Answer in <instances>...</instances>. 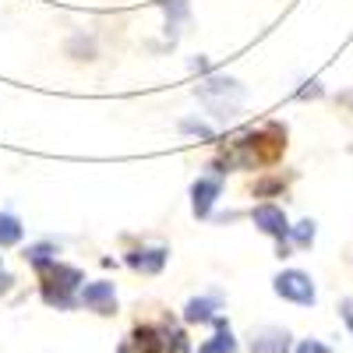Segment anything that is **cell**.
<instances>
[{"mask_svg":"<svg viewBox=\"0 0 353 353\" xmlns=\"http://www.w3.org/2000/svg\"><path fill=\"white\" fill-rule=\"evenodd\" d=\"M21 237H25L21 219L11 212H0V248H14V244H21Z\"/></svg>","mask_w":353,"mask_h":353,"instance_id":"cell-13","label":"cell"},{"mask_svg":"<svg viewBox=\"0 0 353 353\" xmlns=\"http://www.w3.org/2000/svg\"><path fill=\"white\" fill-rule=\"evenodd\" d=\"M272 290H276V297L290 301V304H301V307H311L318 301V290H314V279L301 269H286L272 279Z\"/></svg>","mask_w":353,"mask_h":353,"instance_id":"cell-4","label":"cell"},{"mask_svg":"<svg viewBox=\"0 0 353 353\" xmlns=\"http://www.w3.org/2000/svg\"><path fill=\"white\" fill-rule=\"evenodd\" d=\"M283 188H286L283 176H265V181L254 184V194H258V198H265V194H279Z\"/></svg>","mask_w":353,"mask_h":353,"instance_id":"cell-17","label":"cell"},{"mask_svg":"<svg viewBox=\"0 0 353 353\" xmlns=\"http://www.w3.org/2000/svg\"><path fill=\"white\" fill-rule=\"evenodd\" d=\"M339 311H343V321H346V325H350V332H353V297H346Z\"/></svg>","mask_w":353,"mask_h":353,"instance_id":"cell-19","label":"cell"},{"mask_svg":"<svg viewBox=\"0 0 353 353\" xmlns=\"http://www.w3.org/2000/svg\"><path fill=\"white\" fill-rule=\"evenodd\" d=\"M297 353H332V350L321 343V339H304V343L297 346Z\"/></svg>","mask_w":353,"mask_h":353,"instance_id":"cell-18","label":"cell"},{"mask_svg":"<svg viewBox=\"0 0 353 353\" xmlns=\"http://www.w3.org/2000/svg\"><path fill=\"white\" fill-rule=\"evenodd\" d=\"M297 96H301V99H307V96H311V99H318V96H321V85H318V81H307V88H301Z\"/></svg>","mask_w":353,"mask_h":353,"instance_id":"cell-20","label":"cell"},{"mask_svg":"<svg viewBox=\"0 0 353 353\" xmlns=\"http://www.w3.org/2000/svg\"><path fill=\"white\" fill-rule=\"evenodd\" d=\"M163 11H166V32L176 36V28L188 21V0H163Z\"/></svg>","mask_w":353,"mask_h":353,"instance_id":"cell-15","label":"cell"},{"mask_svg":"<svg viewBox=\"0 0 353 353\" xmlns=\"http://www.w3.org/2000/svg\"><path fill=\"white\" fill-rule=\"evenodd\" d=\"M166 258H170L166 248H138V251H128V254H124V261L131 265L134 272H141V276L163 272V269H166Z\"/></svg>","mask_w":353,"mask_h":353,"instance_id":"cell-8","label":"cell"},{"mask_svg":"<svg viewBox=\"0 0 353 353\" xmlns=\"http://www.w3.org/2000/svg\"><path fill=\"white\" fill-rule=\"evenodd\" d=\"M194 96L209 106V113L216 117V124H226L230 117H237L241 113V103H244V85L241 81H233L226 74H209V78H201L198 88H194Z\"/></svg>","mask_w":353,"mask_h":353,"instance_id":"cell-2","label":"cell"},{"mask_svg":"<svg viewBox=\"0 0 353 353\" xmlns=\"http://www.w3.org/2000/svg\"><path fill=\"white\" fill-rule=\"evenodd\" d=\"M216 307H219V297H194L184 304V321L188 325H205V321L216 318Z\"/></svg>","mask_w":353,"mask_h":353,"instance_id":"cell-10","label":"cell"},{"mask_svg":"<svg viewBox=\"0 0 353 353\" xmlns=\"http://www.w3.org/2000/svg\"><path fill=\"white\" fill-rule=\"evenodd\" d=\"M85 286V272L78 269V265H68V261H50L46 269H39V293L43 301L57 311H71L78 301V290Z\"/></svg>","mask_w":353,"mask_h":353,"instance_id":"cell-1","label":"cell"},{"mask_svg":"<svg viewBox=\"0 0 353 353\" xmlns=\"http://www.w3.org/2000/svg\"><path fill=\"white\" fill-rule=\"evenodd\" d=\"M219 194H223V176H219V173L198 176V181L191 184V212H194L198 219H209Z\"/></svg>","mask_w":353,"mask_h":353,"instance_id":"cell-6","label":"cell"},{"mask_svg":"<svg viewBox=\"0 0 353 353\" xmlns=\"http://www.w3.org/2000/svg\"><path fill=\"white\" fill-rule=\"evenodd\" d=\"M57 254H61V248H57L53 241H39V244H28L25 248V261L32 265V269H46L50 261H57Z\"/></svg>","mask_w":353,"mask_h":353,"instance_id":"cell-11","label":"cell"},{"mask_svg":"<svg viewBox=\"0 0 353 353\" xmlns=\"http://www.w3.org/2000/svg\"><path fill=\"white\" fill-rule=\"evenodd\" d=\"M212 325H216V336L205 343L209 350H216V353H237V339H233V329H230V321L226 318H212Z\"/></svg>","mask_w":353,"mask_h":353,"instance_id":"cell-12","label":"cell"},{"mask_svg":"<svg viewBox=\"0 0 353 353\" xmlns=\"http://www.w3.org/2000/svg\"><path fill=\"white\" fill-rule=\"evenodd\" d=\"M78 301L88 307V311H96V314H113L117 311V290L113 283L99 279V283H85L78 290Z\"/></svg>","mask_w":353,"mask_h":353,"instance_id":"cell-7","label":"cell"},{"mask_svg":"<svg viewBox=\"0 0 353 353\" xmlns=\"http://www.w3.org/2000/svg\"><path fill=\"white\" fill-rule=\"evenodd\" d=\"M314 237H318L314 219H301V223H293V226H290V244H293V248H311Z\"/></svg>","mask_w":353,"mask_h":353,"instance_id":"cell-14","label":"cell"},{"mask_svg":"<svg viewBox=\"0 0 353 353\" xmlns=\"http://www.w3.org/2000/svg\"><path fill=\"white\" fill-rule=\"evenodd\" d=\"M251 223L261 233H269L272 241H290V219H286V212L279 209V205H272V201L254 205V209H251Z\"/></svg>","mask_w":353,"mask_h":353,"instance_id":"cell-5","label":"cell"},{"mask_svg":"<svg viewBox=\"0 0 353 353\" xmlns=\"http://www.w3.org/2000/svg\"><path fill=\"white\" fill-rule=\"evenodd\" d=\"M117 353H188V339L170 325H134L131 339L121 343Z\"/></svg>","mask_w":353,"mask_h":353,"instance_id":"cell-3","label":"cell"},{"mask_svg":"<svg viewBox=\"0 0 353 353\" xmlns=\"http://www.w3.org/2000/svg\"><path fill=\"white\" fill-rule=\"evenodd\" d=\"M181 134H198V138H205V141H212V138H216V131H212L209 124L194 121V117H184V121H181Z\"/></svg>","mask_w":353,"mask_h":353,"instance_id":"cell-16","label":"cell"},{"mask_svg":"<svg viewBox=\"0 0 353 353\" xmlns=\"http://www.w3.org/2000/svg\"><path fill=\"white\" fill-rule=\"evenodd\" d=\"M198 353H216V350H209V346H205V343H201V346H198Z\"/></svg>","mask_w":353,"mask_h":353,"instance_id":"cell-22","label":"cell"},{"mask_svg":"<svg viewBox=\"0 0 353 353\" xmlns=\"http://www.w3.org/2000/svg\"><path fill=\"white\" fill-rule=\"evenodd\" d=\"M11 286H14V276H11V272H0V297H4V293H11Z\"/></svg>","mask_w":353,"mask_h":353,"instance_id":"cell-21","label":"cell"},{"mask_svg":"<svg viewBox=\"0 0 353 353\" xmlns=\"http://www.w3.org/2000/svg\"><path fill=\"white\" fill-rule=\"evenodd\" d=\"M251 353H290V332L276 329V325L261 329L254 336V343H251Z\"/></svg>","mask_w":353,"mask_h":353,"instance_id":"cell-9","label":"cell"}]
</instances>
